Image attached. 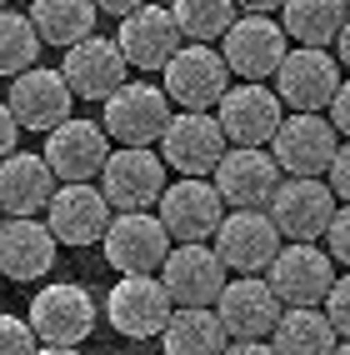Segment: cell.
Segmentation results:
<instances>
[{
    "mask_svg": "<svg viewBox=\"0 0 350 355\" xmlns=\"http://www.w3.org/2000/svg\"><path fill=\"white\" fill-rule=\"evenodd\" d=\"M100 105H105L100 125H105V135L115 146H160V135L170 125L166 85H130L125 80L121 90H110Z\"/></svg>",
    "mask_w": 350,
    "mask_h": 355,
    "instance_id": "obj_2",
    "label": "cell"
},
{
    "mask_svg": "<svg viewBox=\"0 0 350 355\" xmlns=\"http://www.w3.org/2000/svg\"><path fill=\"white\" fill-rule=\"evenodd\" d=\"M166 355H225L230 336L216 315V305H175L170 325L160 330Z\"/></svg>",
    "mask_w": 350,
    "mask_h": 355,
    "instance_id": "obj_26",
    "label": "cell"
},
{
    "mask_svg": "<svg viewBox=\"0 0 350 355\" xmlns=\"http://www.w3.org/2000/svg\"><path fill=\"white\" fill-rule=\"evenodd\" d=\"M325 315H331L335 336H340V340H350V275H335L331 295H325Z\"/></svg>",
    "mask_w": 350,
    "mask_h": 355,
    "instance_id": "obj_33",
    "label": "cell"
},
{
    "mask_svg": "<svg viewBox=\"0 0 350 355\" xmlns=\"http://www.w3.org/2000/svg\"><path fill=\"white\" fill-rule=\"evenodd\" d=\"M225 150H230V140L210 110H180V115H170L166 135H160V160L180 175H195V180L216 175Z\"/></svg>",
    "mask_w": 350,
    "mask_h": 355,
    "instance_id": "obj_8",
    "label": "cell"
},
{
    "mask_svg": "<svg viewBox=\"0 0 350 355\" xmlns=\"http://www.w3.org/2000/svg\"><path fill=\"white\" fill-rule=\"evenodd\" d=\"M265 210H270L280 235H290V241H320V235L331 230L340 200L331 191V180H320V175H286L275 185Z\"/></svg>",
    "mask_w": 350,
    "mask_h": 355,
    "instance_id": "obj_5",
    "label": "cell"
},
{
    "mask_svg": "<svg viewBox=\"0 0 350 355\" xmlns=\"http://www.w3.org/2000/svg\"><path fill=\"white\" fill-rule=\"evenodd\" d=\"M335 60H340V65H350V20H345L340 35H335Z\"/></svg>",
    "mask_w": 350,
    "mask_h": 355,
    "instance_id": "obj_41",
    "label": "cell"
},
{
    "mask_svg": "<svg viewBox=\"0 0 350 355\" xmlns=\"http://www.w3.org/2000/svg\"><path fill=\"white\" fill-rule=\"evenodd\" d=\"M160 76H166L170 105H180V110H216L220 96L230 90V65H225V55L210 51V45H200V40H185Z\"/></svg>",
    "mask_w": 350,
    "mask_h": 355,
    "instance_id": "obj_7",
    "label": "cell"
},
{
    "mask_svg": "<svg viewBox=\"0 0 350 355\" xmlns=\"http://www.w3.org/2000/svg\"><path fill=\"white\" fill-rule=\"evenodd\" d=\"M270 146H275L270 150L275 165L286 175H325V171H331V160H335V150H340V130L325 121V115L295 110V115L280 121Z\"/></svg>",
    "mask_w": 350,
    "mask_h": 355,
    "instance_id": "obj_17",
    "label": "cell"
},
{
    "mask_svg": "<svg viewBox=\"0 0 350 355\" xmlns=\"http://www.w3.org/2000/svg\"><path fill=\"white\" fill-rule=\"evenodd\" d=\"M236 6L245 10V15H270V10H280L286 0H236Z\"/></svg>",
    "mask_w": 350,
    "mask_h": 355,
    "instance_id": "obj_40",
    "label": "cell"
},
{
    "mask_svg": "<svg viewBox=\"0 0 350 355\" xmlns=\"http://www.w3.org/2000/svg\"><path fill=\"white\" fill-rule=\"evenodd\" d=\"M160 280H166V291L175 305H216L220 291H225V260L216 255L210 241H191V245H175L166 255V266H160Z\"/></svg>",
    "mask_w": 350,
    "mask_h": 355,
    "instance_id": "obj_19",
    "label": "cell"
},
{
    "mask_svg": "<svg viewBox=\"0 0 350 355\" xmlns=\"http://www.w3.org/2000/svg\"><path fill=\"white\" fill-rule=\"evenodd\" d=\"M225 200L216 191V180H195V175H180L175 185H166V196H160L155 216L160 225L170 230L175 245H191V241H210V235L220 230L225 220Z\"/></svg>",
    "mask_w": 350,
    "mask_h": 355,
    "instance_id": "obj_10",
    "label": "cell"
},
{
    "mask_svg": "<svg viewBox=\"0 0 350 355\" xmlns=\"http://www.w3.org/2000/svg\"><path fill=\"white\" fill-rule=\"evenodd\" d=\"M270 345H275V355H331L340 345V336L320 305H286Z\"/></svg>",
    "mask_w": 350,
    "mask_h": 355,
    "instance_id": "obj_27",
    "label": "cell"
},
{
    "mask_svg": "<svg viewBox=\"0 0 350 355\" xmlns=\"http://www.w3.org/2000/svg\"><path fill=\"white\" fill-rule=\"evenodd\" d=\"M210 245H216V255L225 260V270L261 275L280 255V230L270 220V210H225V220H220L216 235H210Z\"/></svg>",
    "mask_w": 350,
    "mask_h": 355,
    "instance_id": "obj_12",
    "label": "cell"
},
{
    "mask_svg": "<svg viewBox=\"0 0 350 355\" xmlns=\"http://www.w3.org/2000/svg\"><path fill=\"white\" fill-rule=\"evenodd\" d=\"M280 165L265 146H230L216 165V191L230 210H265L270 196H275V185H280Z\"/></svg>",
    "mask_w": 350,
    "mask_h": 355,
    "instance_id": "obj_13",
    "label": "cell"
},
{
    "mask_svg": "<svg viewBox=\"0 0 350 355\" xmlns=\"http://www.w3.org/2000/svg\"><path fill=\"white\" fill-rule=\"evenodd\" d=\"M225 355H275V345L270 340H230Z\"/></svg>",
    "mask_w": 350,
    "mask_h": 355,
    "instance_id": "obj_38",
    "label": "cell"
},
{
    "mask_svg": "<svg viewBox=\"0 0 350 355\" xmlns=\"http://www.w3.org/2000/svg\"><path fill=\"white\" fill-rule=\"evenodd\" d=\"M345 20H350L345 0H286L280 6V26L295 45H335Z\"/></svg>",
    "mask_w": 350,
    "mask_h": 355,
    "instance_id": "obj_29",
    "label": "cell"
},
{
    "mask_svg": "<svg viewBox=\"0 0 350 355\" xmlns=\"http://www.w3.org/2000/svg\"><path fill=\"white\" fill-rule=\"evenodd\" d=\"M325 245H331V260H335V266H345V270H350V205H340V210H335L331 230H325Z\"/></svg>",
    "mask_w": 350,
    "mask_h": 355,
    "instance_id": "obj_34",
    "label": "cell"
},
{
    "mask_svg": "<svg viewBox=\"0 0 350 355\" xmlns=\"http://www.w3.org/2000/svg\"><path fill=\"white\" fill-rule=\"evenodd\" d=\"M15 110V121L20 130H40V135H51L55 125L70 121V105H76V90L65 85L60 70H45V65H30V70H20L15 85H10V101Z\"/></svg>",
    "mask_w": 350,
    "mask_h": 355,
    "instance_id": "obj_20",
    "label": "cell"
},
{
    "mask_svg": "<svg viewBox=\"0 0 350 355\" xmlns=\"http://www.w3.org/2000/svg\"><path fill=\"white\" fill-rule=\"evenodd\" d=\"M265 280L280 305H325V295L335 286V260L315 241H295V245H280Z\"/></svg>",
    "mask_w": 350,
    "mask_h": 355,
    "instance_id": "obj_11",
    "label": "cell"
},
{
    "mask_svg": "<svg viewBox=\"0 0 350 355\" xmlns=\"http://www.w3.org/2000/svg\"><path fill=\"white\" fill-rule=\"evenodd\" d=\"M110 220H115V210H110V200H105V191L96 180L55 185L51 205H45V225L55 230L60 245H100Z\"/></svg>",
    "mask_w": 350,
    "mask_h": 355,
    "instance_id": "obj_15",
    "label": "cell"
},
{
    "mask_svg": "<svg viewBox=\"0 0 350 355\" xmlns=\"http://www.w3.org/2000/svg\"><path fill=\"white\" fill-rule=\"evenodd\" d=\"M115 45H121V55H125L135 70L155 76V70L170 65V55L185 45V35H180V26H175L170 6H140V10H130V15L121 20Z\"/></svg>",
    "mask_w": 350,
    "mask_h": 355,
    "instance_id": "obj_22",
    "label": "cell"
},
{
    "mask_svg": "<svg viewBox=\"0 0 350 355\" xmlns=\"http://www.w3.org/2000/svg\"><path fill=\"white\" fill-rule=\"evenodd\" d=\"M35 355H80V345H40Z\"/></svg>",
    "mask_w": 350,
    "mask_h": 355,
    "instance_id": "obj_42",
    "label": "cell"
},
{
    "mask_svg": "<svg viewBox=\"0 0 350 355\" xmlns=\"http://www.w3.org/2000/svg\"><path fill=\"white\" fill-rule=\"evenodd\" d=\"M220 55L240 80H275L280 60L290 55V35L270 15H236V26L220 35Z\"/></svg>",
    "mask_w": 350,
    "mask_h": 355,
    "instance_id": "obj_9",
    "label": "cell"
},
{
    "mask_svg": "<svg viewBox=\"0 0 350 355\" xmlns=\"http://www.w3.org/2000/svg\"><path fill=\"white\" fill-rule=\"evenodd\" d=\"M40 31L30 15H15V10H0V76H20L30 70L40 55Z\"/></svg>",
    "mask_w": 350,
    "mask_h": 355,
    "instance_id": "obj_31",
    "label": "cell"
},
{
    "mask_svg": "<svg viewBox=\"0 0 350 355\" xmlns=\"http://www.w3.org/2000/svg\"><path fill=\"white\" fill-rule=\"evenodd\" d=\"M60 255V241L55 230L35 220V216H6V225H0V275L6 280H40L51 275Z\"/></svg>",
    "mask_w": 350,
    "mask_h": 355,
    "instance_id": "obj_23",
    "label": "cell"
},
{
    "mask_svg": "<svg viewBox=\"0 0 350 355\" xmlns=\"http://www.w3.org/2000/svg\"><path fill=\"white\" fill-rule=\"evenodd\" d=\"M96 6H100L105 15H121V20H125L130 10H140V6H146V0H96Z\"/></svg>",
    "mask_w": 350,
    "mask_h": 355,
    "instance_id": "obj_39",
    "label": "cell"
},
{
    "mask_svg": "<svg viewBox=\"0 0 350 355\" xmlns=\"http://www.w3.org/2000/svg\"><path fill=\"white\" fill-rule=\"evenodd\" d=\"M216 315H220L230 340H270L275 320H280V300L270 291V280L236 275V280H225V291L216 300Z\"/></svg>",
    "mask_w": 350,
    "mask_h": 355,
    "instance_id": "obj_21",
    "label": "cell"
},
{
    "mask_svg": "<svg viewBox=\"0 0 350 355\" xmlns=\"http://www.w3.org/2000/svg\"><path fill=\"white\" fill-rule=\"evenodd\" d=\"M345 6H350V0H345Z\"/></svg>",
    "mask_w": 350,
    "mask_h": 355,
    "instance_id": "obj_47",
    "label": "cell"
},
{
    "mask_svg": "<svg viewBox=\"0 0 350 355\" xmlns=\"http://www.w3.org/2000/svg\"><path fill=\"white\" fill-rule=\"evenodd\" d=\"M331 125L340 130V140H350V80H340L335 101H331Z\"/></svg>",
    "mask_w": 350,
    "mask_h": 355,
    "instance_id": "obj_36",
    "label": "cell"
},
{
    "mask_svg": "<svg viewBox=\"0 0 350 355\" xmlns=\"http://www.w3.org/2000/svg\"><path fill=\"white\" fill-rule=\"evenodd\" d=\"M331 191H335V200H345L350 205V140H340V150H335V160H331Z\"/></svg>",
    "mask_w": 350,
    "mask_h": 355,
    "instance_id": "obj_35",
    "label": "cell"
},
{
    "mask_svg": "<svg viewBox=\"0 0 350 355\" xmlns=\"http://www.w3.org/2000/svg\"><path fill=\"white\" fill-rule=\"evenodd\" d=\"M100 250H105L115 275H160V266H166V255L175 250V241H170V230L160 225V216H150V210H115Z\"/></svg>",
    "mask_w": 350,
    "mask_h": 355,
    "instance_id": "obj_1",
    "label": "cell"
},
{
    "mask_svg": "<svg viewBox=\"0 0 350 355\" xmlns=\"http://www.w3.org/2000/svg\"><path fill=\"white\" fill-rule=\"evenodd\" d=\"M0 280H6V275H0ZM0 291H6V286H0Z\"/></svg>",
    "mask_w": 350,
    "mask_h": 355,
    "instance_id": "obj_46",
    "label": "cell"
},
{
    "mask_svg": "<svg viewBox=\"0 0 350 355\" xmlns=\"http://www.w3.org/2000/svg\"><path fill=\"white\" fill-rule=\"evenodd\" d=\"M0 225H6V210H0Z\"/></svg>",
    "mask_w": 350,
    "mask_h": 355,
    "instance_id": "obj_44",
    "label": "cell"
},
{
    "mask_svg": "<svg viewBox=\"0 0 350 355\" xmlns=\"http://www.w3.org/2000/svg\"><path fill=\"white\" fill-rule=\"evenodd\" d=\"M216 121L225 130L230 146H270L280 121H286V105L270 85L261 80H245V85H230L220 105H216Z\"/></svg>",
    "mask_w": 350,
    "mask_h": 355,
    "instance_id": "obj_16",
    "label": "cell"
},
{
    "mask_svg": "<svg viewBox=\"0 0 350 355\" xmlns=\"http://www.w3.org/2000/svg\"><path fill=\"white\" fill-rule=\"evenodd\" d=\"M166 171L155 146H115L105 171H100V191L110 200V210H150L166 196Z\"/></svg>",
    "mask_w": 350,
    "mask_h": 355,
    "instance_id": "obj_4",
    "label": "cell"
},
{
    "mask_svg": "<svg viewBox=\"0 0 350 355\" xmlns=\"http://www.w3.org/2000/svg\"><path fill=\"white\" fill-rule=\"evenodd\" d=\"M105 315L115 325V336H125V340H155L160 330L170 325L175 300H170V291H166V280H160V275H121L110 286Z\"/></svg>",
    "mask_w": 350,
    "mask_h": 355,
    "instance_id": "obj_6",
    "label": "cell"
},
{
    "mask_svg": "<svg viewBox=\"0 0 350 355\" xmlns=\"http://www.w3.org/2000/svg\"><path fill=\"white\" fill-rule=\"evenodd\" d=\"M125 70H130V60L121 55V45L90 35V40H80V45H70V51H65L60 76H65V85L76 90L80 101H105L110 90L125 85Z\"/></svg>",
    "mask_w": 350,
    "mask_h": 355,
    "instance_id": "obj_24",
    "label": "cell"
},
{
    "mask_svg": "<svg viewBox=\"0 0 350 355\" xmlns=\"http://www.w3.org/2000/svg\"><path fill=\"white\" fill-rule=\"evenodd\" d=\"M96 15L100 6L96 0H30V20L45 45H80L90 40V31H96Z\"/></svg>",
    "mask_w": 350,
    "mask_h": 355,
    "instance_id": "obj_28",
    "label": "cell"
},
{
    "mask_svg": "<svg viewBox=\"0 0 350 355\" xmlns=\"http://www.w3.org/2000/svg\"><path fill=\"white\" fill-rule=\"evenodd\" d=\"M331 355H350V340H340V345H335V350H331Z\"/></svg>",
    "mask_w": 350,
    "mask_h": 355,
    "instance_id": "obj_43",
    "label": "cell"
},
{
    "mask_svg": "<svg viewBox=\"0 0 350 355\" xmlns=\"http://www.w3.org/2000/svg\"><path fill=\"white\" fill-rule=\"evenodd\" d=\"M15 135H20V121H15V110L0 101V160L15 155Z\"/></svg>",
    "mask_w": 350,
    "mask_h": 355,
    "instance_id": "obj_37",
    "label": "cell"
},
{
    "mask_svg": "<svg viewBox=\"0 0 350 355\" xmlns=\"http://www.w3.org/2000/svg\"><path fill=\"white\" fill-rule=\"evenodd\" d=\"M335 90H340V60L325 51V45H290V55L280 60V70H275L280 105L320 115V110H331Z\"/></svg>",
    "mask_w": 350,
    "mask_h": 355,
    "instance_id": "obj_3",
    "label": "cell"
},
{
    "mask_svg": "<svg viewBox=\"0 0 350 355\" xmlns=\"http://www.w3.org/2000/svg\"><path fill=\"white\" fill-rule=\"evenodd\" d=\"M55 171L35 150H15L0 160V210L6 216H40L55 196Z\"/></svg>",
    "mask_w": 350,
    "mask_h": 355,
    "instance_id": "obj_25",
    "label": "cell"
},
{
    "mask_svg": "<svg viewBox=\"0 0 350 355\" xmlns=\"http://www.w3.org/2000/svg\"><path fill=\"white\" fill-rule=\"evenodd\" d=\"M30 330L40 345H80L96 330V300L85 286H45L30 295Z\"/></svg>",
    "mask_w": 350,
    "mask_h": 355,
    "instance_id": "obj_14",
    "label": "cell"
},
{
    "mask_svg": "<svg viewBox=\"0 0 350 355\" xmlns=\"http://www.w3.org/2000/svg\"><path fill=\"white\" fill-rule=\"evenodd\" d=\"M45 165L55 171L60 185H80V180H96L110 160V135L100 121H76L70 115L65 125H55L45 135Z\"/></svg>",
    "mask_w": 350,
    "mask_h": 355,
    "instance_id": "obj_18",
    "label": "cell"
},
{
    "mask_svg": "<svg viewBox=\"0 0 350 355\" xmlns=\"http://www.w3.org/2000/svg\"><path fill=\"white\" fill-rule=\"evenodd\" d=\"M0 10H6V0H0Z\"/></svg>",
    "mask_w": 350,
    "mask_h": 355,
    "instance_id": "obj_45",
    "label": "cell"
},
{
    "mask_svg": "<svg viewBox=\"0 0 350 355\" xmlns=\"http://www.w3.org/2000/svg\"><path fill=\"white\" fill-rule=\"evenodd\" d=\"M35 350H40V340H35L30 320L0 311V355H35Z\"/></svg>",
    "mask_w": 350,
    "mask_h": 355,
    "instance_id": "obj_32",
    "label": "cell"
},
{
    "mask_svg": "<svg viewBox=\"0 0 350 355\" xmlns=\"http://www.w3.org/2000/svg\"><path fill=\"white\" fill-rule=\"evenodd\" d=\"M236 0H170V15H175V26L185 40H220L230 26H236Z\"/></svg>",
    "mask_w": 350,
    "mask_h": 355,
    "instance_id": "obj_30",
    "label": "cell"
}]
</instances>
